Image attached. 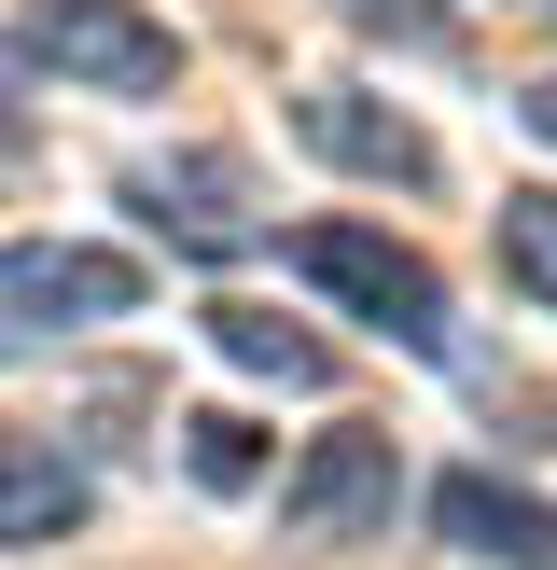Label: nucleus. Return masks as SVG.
Segmentation results:
<instances>
[{
	"label": "nucleus",
	"mask_w": 557,
	"mask_h": 570,
	"mask_svg": "<svg viewBox=\"0 0 557 570\" xmlns=\"http://www.w3.org/2000/svg\"><path fill=\"white\" fill-rule=\"evenodd\" d=\"M293 278L306 293H334L362 334H390V348H418V362H446V278L418 265L390 223H349V209H321V223H293Z\"/></svg>",
	"instance_id": "nucleus-1"
},
{
	"label": "nucleus",
	"mask_w": 557,
	"mask_h": 570,
	"mask_svg": "<svg viewBox=\"0 0 557 570\" xmlns=\"http://www.w3.org/2000/svg\"><path fill=\"white\" fill-rule=\"evenodd\" d=\"M28 56L56 83H84V98H167L182 83V42L139 0H28Z\"/></svg>",
	"instance_id": "nucleus-2"
},
{
	"label": "nucleus",
	"mask_w": 557,
	"mask_h": 570,
	"mask_svg": "<svg viewBox=\"0 0 557 570\" xmlns=\"http://www.w3.org/2000/svg\"><path fill=\"white\" fill-rule=\"evenodd\" d=\"M139 250H98V237H14L0 250V334H98V321H139Z\"/></svg>",
	"instance_id": "nucleus-3"
},
{
	"label": "nucleus",
	"mask_w": 557,
	"mask_h": 570,
	"mask_svg": "<svg viewBox=\"0 0 557 570\" xmlns=\"http://www.w3.org/2000/svg\"><path fill=\"white\" fill-rule=\"evenodd\" d=\"M390 501H404V445H390L377 417L306 432V460L278 473V529H293V543H362V529H390Z\"/></svg>",
	"instance_id": "nucleus-4"
},
{
	"label": "nucleus",
	"mask_w": 557,
	"mask_h": 570,
	"mask_svg": "<svg viewBox=\"0 0 557 570\" xmlns=\"http://www.w3.org/2000/svg\"><path fill=\"white\" fill-rule=\"evenodd\" d=\"M126 209L154 223L167 250H195V265H223V250H251V237H265L251 154H154V167H126Z\"/></svg>",
	"instance_id": "nucleus-5"
},
{
	"label": "nucleus",
	"mask_w": 557,
	"mask_h": 570,
	"mask_svg": "<svg viewBox=\"0 0 557 570\" xmlns=\"http://www.w3.org/2000/svg\"><path fill=\"white\" fill-rule=\"evenodd\" d=\"M432 529L460 557H488V570H557V501L516 488V473H488V460L432 473Z\"/></svg>",
	"instance_id": "nucleus-6"
},
{
	"label": "nucleus",
	"mask_w": 557,
	"mask_h": 570,
	"mask_svg": "<svg viewBox=\"0 0 557 570\" xmlns=\"http://www.w3.org/2000/svg\"><path fill=\"white\" fill-rule=\"evenodd\" d=\"M293 139H306V154H334L349 181H404V195H432V139H418L404 111H377L362 83H306V98H293Z\"/></svg>",
	"instance_id": "nucleus-7"
},
{
	"label": "nucleus",
	"mask_w": 557,
	"mask_h": 570,
	"mask_svg": "<svg viewBox=\"0 0 557 570\" xmlns=\"http://www.w3.org/2000/svg\"><path fill=\"white\" fill-rule=\"evenodd\" d=\"M84 501H98V473H84L56 432H0V557L70 543V529H84Z\"/></svg>",
	"instance_id": "nucleus-8"
},
{
	"label": "nucleus",
	"mask_w": 557,
	"mask_h": 570,
	"mask_svg": "<svg viewBox=\"0 0 557 570\" xmlns=\"http://www.w3.org/2000/svg\"><path fill=\"white\" fill-rule=\"evenodd\" d=\"M209 348L237 362V376H278V390H321V376H334L321 334H293L278 306H251V293H223V306H209Z\"/></svg>",
	"instance_id": "nucleus-9"
},
{
	"label": "nucleus",
	"mask_w": 557,
	"mask_h": 570,
	"mask_svg": "<svg viewBox=\"0 0 557 570\" xmlns=\"http://www.w3.org/2000/svg\"><path fill=\"white\" fill-rule=\"evenodd\" d=\"M488 250H501V278L557 321V181H516V195H501V209H488Z\"/></svg>",
	"instance_id": "nucleus-10"
},
{
	"label": "nucleus",
	"mask_w": 557,
	"mask_h": 570,
	"mask_svg": "<svg viewBox=\"0 0 557 570\" xmlns=\"http://www.w3.org/2000/svg\"><path fill=\"white\" fill-rule=\"evenodd\" d=\"M182 460H195V488H251V473H265V445H251V417L195 404V417H182Z\"/></svg>",
	"instance_id": "nucleus-11"
},
{
	"label": "nucleus",
	"mask_w": 557,
	"mask_h": 570,
	"mask_svg": "<svg viewBox=\"0 0 557 570\" xmlns=\"http://www.w3.org/2000/svg\"><path fill=\"white\" fill-rule=\"evenodd\" d=\"M516 126H529V139L557 154V83H516Z\"/></svg>",
	"instance_id": "nucleus-12"
},
{
	"label": "nucleus",
	"mask_w": 557,
	"mask_h": 570,
	"mask_svg": "<svg viewBox=\"0 0 557 570\" xmlns=\"http://www.w3.org/2000/svg\"><path fill=\"white\" fill-rule=\"evenodd\" d=\"M0 139H14V98H0Z\"/></svg>",
	"instance_id": "nucleus-13"
}]
</instances>
